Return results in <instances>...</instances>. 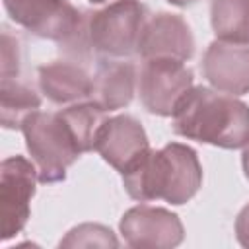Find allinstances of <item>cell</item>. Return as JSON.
<instances>
[{"label":"cell","instance_id":"6da1fadb","mask_svg":"<svg viewBox=\"0 0 249 249\" xmlns=\"http://www.w3.org/2000/svg\"><path fill=\"white\" fill-rule=\"evenodd\" d=\"M175 134L226 150L249 142V105L214 88L193 86L171 113Z\"/></svg>","mask_w":249,"mask_h":249},{"label":"cell","instance_id":"7a4b0ae2","mask_svg":"<svg viewBox=\"0 0 249 249\" xmlns=\"http://www.w3.org/2000/svg\"><path fill=\"white\" fill-rule=\"evenodd\" d=\"M123 175L124 191L138 202L165 200L189 202L202 185V165L196 152L181 142H169L160 150H148Z\"/></svg>","mask_w":249,"mask_h":249},{"label":"cell","instance_id":"3957f363","mask_svg":"<svg viewBox=\"0 0 249 249\" xmlns=\"http://www.w3.org/2000/svg\"><path fill=\"white\" fill-rule=\"evenodd\" d=\"M148 8L138 0H119L95 12H86L74 58L97 54L103 60L126 58L138 49Z\"/></svg>","mask_w":249,"mask_h":249},{"label":"cell","instance_id":"277c9868","mask_svg":"<svg viewBox=\"0 0 249 249\" xmlns=\"http://www.w3.org/2000/svg\"><path fill=\"white\" fill-rule=\"evenodd\" d=\"M21 132L31 161L37 167L39 183L64 181L66 169L82 156V150L62 115L58 111H35L25 119Z\"/></svg>","mask_w":249,"mask_h":249},{"label":"cell","instance_id":"5b68a950","mask_svg":"<svg viewBox=\"0 0 249 249\" xmlns=\"http://www.w3.org/2000/svg\"><path fill=\"white\" fill-rule=\"evenodd\" d=\"M4 8L12 21L41 39L56 41L68 54H74L86 16L74 4L68 0H4Z\"/></svg>","mask_w":249,"mask_h":249},{"label":"cell","instance_id":"8992f818","mask_svg":"<svg viewBox=\"0 0 249 249\" xmlns=\"http://www.w3.org/2000/svg\"><path fill=\"white\" fill-rule=\"evenodd\" d=\"M39 181L37 167L23 156H10L0 165V218L2 241L16 237L31 214V198Z\"/></svg>","mask_w":249,"mask_h":249},{"label":"cell","instance_id":"52a82bcc","mask_svg":"<svg viewBox=\"0 0 249 249\" xmlns=\"http://www.w3.org/2000/svg\"><path fill=\"white\" fill-rule=\"evenodd\" d=\"M193 88V70L171 58L144 60L138 72V95L152 115L171 117L177 101Z\"/></svg>","mask_w":249,"mask_h":249},{"label":"cell","instance_id":"ba28073f","mask_svg":"<svg viewBox=\"0 0 249 249\" xmlns=\"http://www.w3.org/2000/svg\"><path fill=\"white\" fill-rule=\"evenodd\" d=\"M119 230L126 245L136 249H169L177 247L185 237V228L177 214L148 204L128 208L119 222Z\"/></svg>","mask_w":249,"mask_h":249},{"label":"cell","instance_id":"9c48e42d","mask_svg":"<svg viewBox=\"0 0 249 249\" xmlns=\"http://www.w3.org/2000/svg\"><path fill=\"white\" fill-rule=\"evenodd\" d=\"M93 150L111 167L124 173L150 150V140L140 121L130 115H115L101 123Z\"/></svg>","mask_w":249,"mask_h":249},{"label":"cell","instance_id":"30bf717a","mask_svg":"<svg viewBox=\"0 0 249 249\" xmlns=\"http://www.w3.org/2000/svg\"><path fill=\"white\" fill-rule=\"evenodd\" d=\"M136 53L144 58H171L187 62L195 54V39L191 27L179 14L160 12L148 18Z\"/></svg>","mask_w":249,"mask_h":249},{"label":"cell","instance_id":"8fae6325","mask_svg":"<svg viewBox=\"0 0 249 249\" xmlns=\"http://www.w3.org/2000/svg\"><path fill=\"white\" fill-rule=\"evenodd\" d=\"M206 82L228 95H243L249 91V45L212 41L200 62Z\"/></svg>","mask_w":249,"mask_h":249},{"label":"cell","instance_id":"7c38bea8","mask_svg":"<svg viewBox=\"0 0 249 249\" xmlns=\"http://www.w3.org/2000/svg\"><path fill=\"white\" fill-rule=\"evenodd\" d=\"M39 88L56 105H72L91 97L93 78L74 60H54L39 66Z\"/></svg>","mask_w":249,"mask_h":249},{"label":"cell","instance_id":"4fadbf2b","mask_svg":"<svg viewBox=\"0 0 249 249\" xmlns=\"http://www.w3.org/2000/svg\"><path fill=\"white\" fill-rule=\"evenodd\" d=\"M138 88V74L132 62L124 60H101L93 76L91 101L97 103L105 113L119 111L130 105Z\"/></svg>","mask_w":249,"mask_h":249},{"label":"cell","instance_id":"5bb4252c","mask_svg":"<svg viewBox=\"0 0 249 249\" xmlns=\"http://www.w3.org/2000/svg\"><path fill=\"white\" fill-rule=\"evenodd\" d=\"M210 25L218 41L249 45V0H212Z\"/></svg>","mask_w":249,"mask_h":249},{"label":"cell","instance_id":"9a60e30c","mask_svg":"<svg viewBox=\"0 0 249 249\" xmlns=\"http://www.w3.org/2000/svg\"><path fill=\"white\" fill-rule=\"evenodd\" d=\"M41 109V97L18 78H6L0 84V123L4 128H19L25 119Z\"/></svg>","mask_w":249,"mask_h":249},{"label":"cell","instance_id":"2e32d148","mask_svg":"<svg viewBox=\"0 0 249 249\" xmlns=\"http://www.w3.org/2000/svg\"><path fill=\"white\" fill-rule=\"evenodd\" d=\"M115 233L101 224H80L60 241V247H117Z\"/></svg>","mask_w":249,"mask_h":249},{"label":"cell","instance_id":"e0dca14e","mask_svg":"<svg viewBox=\"0 0 249 249\" xmlns=\"http://www.w3.org/2000/svg\"><path fill=\"white\" fill-rule=\"evenodd\" d=\"M19 43L16 37L10 35L8 29L2 33V80L16 78L19 74Z\"/></svg>","mask_w":249,"mask_h":249},{"label":"cell","instance_id":"ac0fdd59","mask_svg":"<svg viewBox=\"0 0 249 249\" xmlns=\"http://www.w3.org/2000/svg\"><path fill=\"white\" fill-rule=\"evenodd\" d=\"M235 237L243 247L249 249V202L239 210L235 218Z\"/></svg>","mask_w":249,"mask_h":249},{"label":"cell","instance_id":"d6986e66","mask_svg":"<svg viewBox=\"0 0 249 249\" xmlns=\"http://www.w3.org/2000/svg\"><path fill=\"white\" fill-rule=\"evenodd\" d=\"M241 165H243V173L249 181V142L243 146V154H241Z\"/></svg>","mask_w":249,"mask_h":249},{"label":"cell","instance_id":"ffe728a7","mask_svg":"<svg viewBox=\"0 0 249 249\" xmlns=\"http://www.w3.org/2000/svg\"><path fill=\"white\" fill-rule=\"evenodd\" d=\"M167 2L173 6H179V8H187V6H193L196 0H167Z\"/></svg>","mask_w":249,"mask_h":249},{"label":"cell","instance_id":"44dd1931","mask_svg":"<svg viewBox=\"0 0 249 249\" xmlns=\"http://www.w3.org/2000/svg\"><path fill=\"white\" fill-rule=\"evenodd\" d=\"M89 4L93 6H107V4H113V2H119V0H88Z\"/></svg>","mask_w":249,"mask_h":249}]
</instances>
